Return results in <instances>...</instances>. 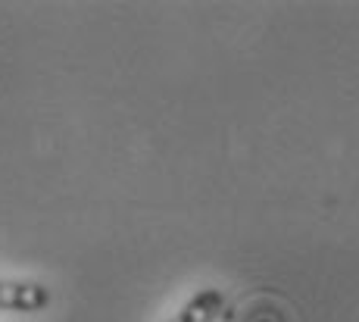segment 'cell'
<instances>
[{"label": "cell", "instance_id": "1", "mask_svg": "<svg viewBox=\"0 0 359 322\" xmlns=\"http://www.w3.org/2000/svg\"><path fill=\"white\" fill-rule=\"evenodd\" d=\"M50 304V291L34 282H0V310L34 313Z\"/></svg>", "mask_w": 359, "mask_h": 322}, {"label": "cell", "instance_id": "2", "mask_svg": "<svg viewBox=\"0 0 359 322\" xmlns=\"http://www.w3.org/2000/svg\"><path fill=\"white\" fill-rule=\"evenodd\" d=\"M225 307V297L222 291H216V288H206V291H200L194 300H191L188 307H184L182 313H178L172 322H212L222 313Z\"/></svg>", "mask_w": 359, "mask_h": 322}]
</instances>
